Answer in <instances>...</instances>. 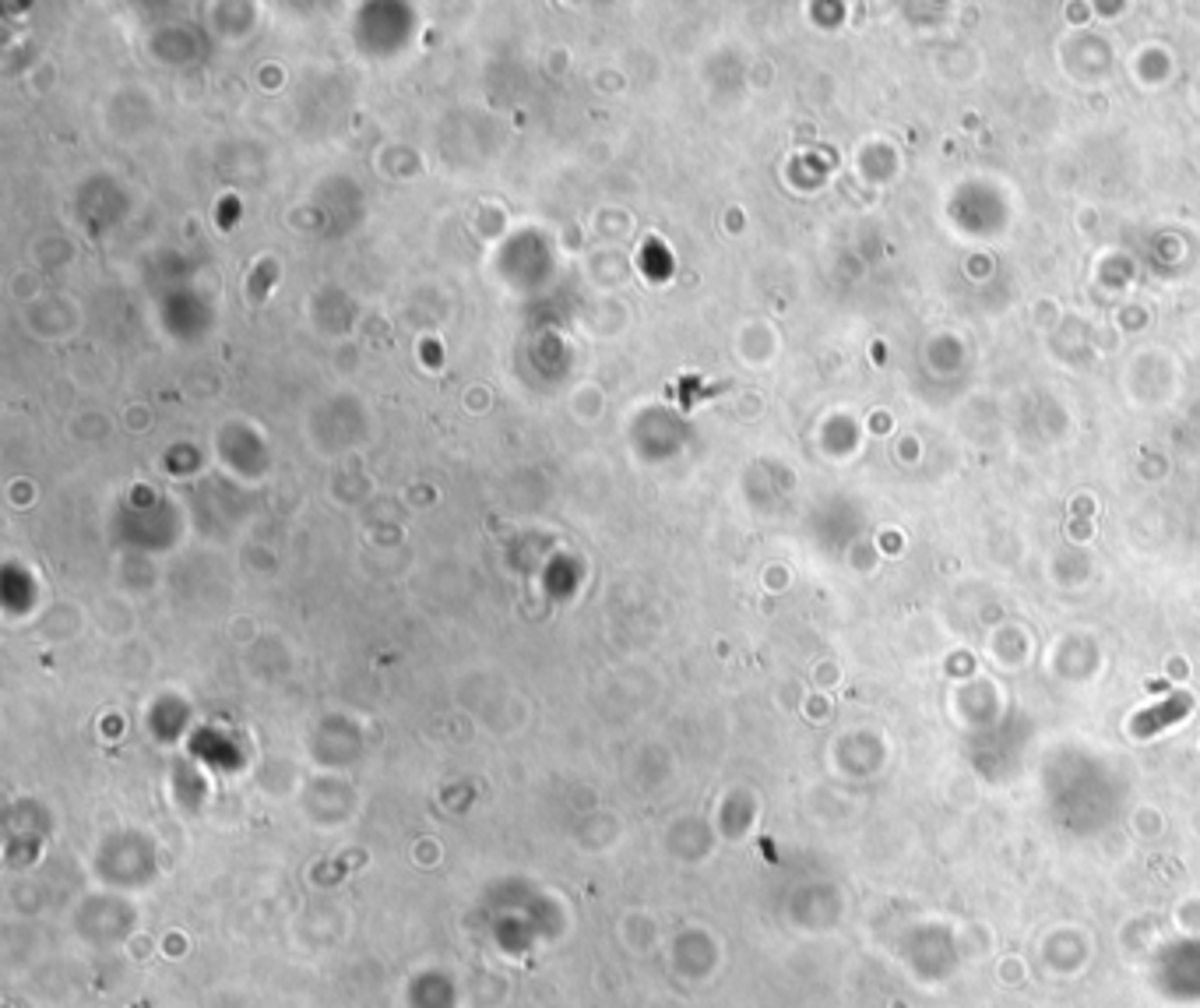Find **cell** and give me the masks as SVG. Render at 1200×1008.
Masks as SVG:
<instances>
[{
  "label": "cell",
  "mask_w": 1200,
  "mask_h": 1008,
  "mask_svg": "<svg viewBox=\"0 0 1200 1008\" xmlns=\"http://www.w3.org/2000/svg\"><path fill=\"white\" fill-rule=\"evenodd\" d=\"M1190 709H1193V698L1186 695V691H1179V695H1172L1169 702H1162V705H1155V709L1141 712V716L1134 719V734H1137V737H1151V734H1158V730H1162V727H1169V723H1176V719H1183Z\"/></svg>",
  "instance_id": "obj_1"
}]
</instances>
